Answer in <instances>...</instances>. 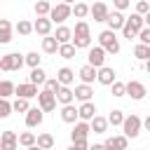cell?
Listing matches in <instances>:
<instances>
[{
	"label": "cell",
	"instance_id": "6da1fadb",
	"mask_svg": "<svg viewBox=\"0 0 150 150\" xmlns=\"http://www.w3.org/2000/svg\"><path fill=\"white\" fill-rule=\"evenodd\" d=\"M70 45H73L75 49H89V47H91V30H89V23H87V21H77V23H75Z\"/></svg>",
	"mask_w": 150,
	"mask_h": 150
},
{
	"label": "cell",
	"instance_id": "7a4b0ae2",
	"mask_svg": "<svg viewBox=\"0 0 150 150\" xmlns=\"http://www.w3.org/2000/svg\"><path fill=\"white\" fill-rule=\"evenodd\" d=\"M98 47L105 52V54H117L120 52V40H117V35L112 33V30H101L98 33Z\"/></svg>",
	"mask_w": 150,
	"mask_h": 150
},
{
	"label": "cell",
	"instance_id": "3957f363",
	"mask_svg": "<svg viewBox=\"0 0 150 150\" xmlns=\"http://www.w3.org/2000/svg\"><path fill=\"white\" fill-rule=\"evenodd\" d=\"M141 129H143V120L138 117V115H127L124 117V122H122V136H127V138H136L138 134H141Z\"/></svg>",
	"mask_w": 150,
	"mask_h": 150
},
{
	"label": "cell",
	"instance_id": "277c9868",
	"mask_svg": "<svg viewBox=\"0 0 150 150\" xmlns=\"http://www.w3.org/2000/svg\"><path fill=\"white\" fill-rule=\"evenodd\" d=\"M21 66H23V56L16 54V52H9V54L0 56V70H5V73L21 70Z\"/></svg>",
	"mask_w": 150,
	"mask_h": 150
},
{
	"label": "cell",
	"instance_id": "5b68a950",
	"mask_svg": "<svg viewBox=\"0 0 150 150\" xmlns=\"http://www.w3.org/2000/svg\"><path fill=\"white\" fill-rule=\"evenodd\" d=\"M73 16V12H70V5H63V2H59V5H54L52 9H49V21L52 23H59V26H63V21L66 19H70Z\"/></svg>",
	"mask_w": 150,
	"mask_h": 150
},
{
	"label": "cell",
	"instance_id": "8992f818",
	"mask_svg": "<svg viewBox=\"0 0 150 150\" xmlns=\"http://www.w3.org/2000/svg\"><path fill=\"white\" fill-rule=\"evenodd\" d=\"M38 108H40L42 112L56 110V94H52V91H47V89L38 91Z\"/></svg>",
	"mask_w": 150,
	"mask_h": 150
},
{
	"label": "cell",
	"instance_id": "52a82bcc",
	"mask_svg": "<svg viewBox=\"0 0 150 150\" xmlns=\"http://www.w3.org/2000/svg\"><path fill=\"white\" fill-rule=\"evenodd\" d=\"M124 91H127V96H131L134 101H143L145 98V84L143 82H138V80H129L127 84H124Z\"/></svg>",
	"mask_w": 150,
	"mask_h": 150
},
{
	"label": "cell",
	"instance_id": "ba28073f",
	"mask_svg": "<svg viewBox=\"0 0 150 150\" xmlns=\"http://www.w3.org/2000/svg\"><path fill=\"white\" fill-rule=\"evenodd\" d=\"M19 148V134L7 129L0 134V150H16Z\"/></svg>",
	"mask_w": 150,
	"mask_h": 150
},
{
	"label": "cell",
	"instance_id": "9c48e42d",
	"mask_svg": "<svg viewBox=\"0 0 150 150\" xmlns=\"http://www.w3.org/2000/svg\"><path fill=\"white\" fill-rule=\"evenodd\" d=\"M87 63L94 66L96 70L105 66V52L101 47H89V54H87Z\"/></svg>",
	"mask_w": 150,
	"mask_h": 150
},
{
	"label": "cell",
	"instance_id": "30bf717a",
	"mask_svg": "<svg viewBox=\"0 0 150 150\" xmlns=\"http://www.w3.org/2000/svg\"><path fill=\"white\" fill-rule=\"evenodd\" d=\"M96 80H98L103 87H110L112 82H117V73H115L110 66H103V68L96 70Z\"/></svg>",
	"mask_w": 150,
	"mask_h": 150
},
{
	"label": "cell",
	"instance_id": "8fae6325",
	"mask_svg": "<svg viewBox=\"0 0 150 150\" xmlns=\"http://www.w3.org/2000/svg\"><path fill=\"white\" fill-rule=\"evenodd\" d=\"M89 134H91L89 122L77 120V122H75V127H73V131H70V141H87V136H89Z\"/></svg>",
	"mask_w": 150,
	"mask_h": 150
},
{
	"label": "cell",
	"instance_id": "7c38bea8",
	"mask_svg": "<svg viewBox=\"0 0 150 150\" xmlns=\"http://www.w3.org/2000/svg\"><path fill=\"white\" fill-rule=\"evenodd\" d=\"M124 21H127V19H124V14H122V12H117V9H115V12H108V16H105L108 30H112V33H115V30H122Z\"/></svg>",
	"mask_w": 150,
	"mask_h": 150
},
{
	"label": "cell",
	"instance_id": "4fadbf2b",
	"mask_svg": "<svg viewBox=\"0 0 150 150\" xmlns=\"http://www.w3.org/2000/svg\"><path fill=\"white\" fill-rule=\"evenodd\" d=\"M52 26H54V23L49 21V16H38L35 23H33V33L47 38V35H52Z\"/></svg>",
	"mask_w": 150,
	"mask_h": 150
},
{
	"label": "cell",
	"instance_id": "5bb4252c",
	"mask_svg": "<svg viewBox=\"0 0 150 150\" xmlns=\"http://www.w3.org/2000/svg\"><path fill=\"white\" fill-rule=\"evenodd\" d=\"M14 94H16V98H35L38 96V87L35 84H30V82H23V84H16L14 87Z\"/></svg>",
	"mask_w": 150,
	"mask_h": 150
},
{
	"label": "cell",
	"instance_id": "9a60e30c",
	"mask_svg": "<svg viewBox=\"0 0 150 150\" xmlns=\"http://www.w3.org/2000/svg\"><path fill=\"white\" fill-rule=\"evenodd\" d=\"M103 148L105 150H127L129 148V138L127 136H110V138H105Z\"/></svg>",
	"mask_w": 150,
	"mask_h": 150
},
{
	"label": "cell",
	"instance_id": "2e32d148",
	"mask_svg": "<svg viewBox=\"0 0 150 150\" xmlns=\"http://www.w3.org/2000/svg\"><path fill=\"white\" fill-rule=\"evenodd\" d=\"M42 117H45V112H42L40 108H28V112H26V127H28V129L40 127V124H42Z\"/></svg>",
	"mask_w": 150,
	"mask_h": 150
},
{
	"label": "cell",
	"instance_id": "e0dca14e",
	"mask_svg": "<svg viewBox=\"0 0 150 150\" xmlns=\"http://www.w3.org/2000/svg\"><path fill=\"white\" fill-rule=\"evenodd\" d=\"M73 94H75V98L80 101V103H87V101H91V96H94V89H91V84H77L75 89H73Z\"/></svg>",
	"mask_w": 150,
	"mask_h": 150
},
{
	"label": "cell",
	"instance_id": "ac0fdd59",
	"mask_svg": "<svg viewBox=\"0 0 150 150\" xmlns=\"http://www.w3.org/2000/svg\"><path fill=\"white\" fill-rule=\"evenodd\" d=\"M56 80L61 82V87H70V84L75 82V70H73V68H68V66H63V68H59Z\"/></svg>",
	"mask_w": 150,
	"mask_h": 150
},
{
	"label": "cell",
	"instance_id": "d6986e66",
	"mask_svg": "<svg viewBox=\"0 0 150 150\" xmlns=\"http://www.w3.org/2000/svg\"><path fill=\"white\" fill-rule=\"evenodd\" d=\"M108 5L105 2H94L91 7H89V14L94 16V21H105V16H108Z\"/></svg>",
	"mask_w": 150,
	"mask_h": 150
},
{
	"label": "cell",
	"instance_id": "ffe728a7",
	"mask_svg": "<svg viewBox=\"0 0 150 150\" xmlns=\"http://www.w3.org/2000/svg\"><path fill=\"white\" fill-rule=\"evenodd\" d=\"M77 75H80L82 84H91V82L96 80V68H94V66H89V63H84V66L77 70Z\"/></svg>",
	"mask_w": 150,
	"mask_h": 150
},
{
	"label": "cell",
	"instance_id": "44dd1931",
	"mask_svg": "<svg viewBox=\"0 0 150 150\" xmlns=\"http://www.w3.org/2000/svg\"><path fill=\"white\" fill-rule=\"evenodd\" d=\"M94 115H96V105H94L91 101H87V103H82V105L77 108V117H80L82 122H89Z\"/></svg>",
	"mask_w": 150,
	"mask_h": 150
},
{
	"label": "cell",
	"instance_id": "7402d4cb",
	"mask_svg": "<svg viewBox=\"0 0 150 150\" xmlns=\"http://www.w3.org/2000/svg\"><path fill=\"white\" fill-rule=\"evenodd\" d=\"M61 120L66 122V124H75L80 117H77V108L73 105V103H68V105H63L61 108Z\"/></svg>",
	"mask_w": 150,
	"mask_h": 150
},
{
	"label": "cell",
	"instance_id": "603a6c76",
	"mask_svg": "<svg viewBox=\"0 0 150 150\" xmlns=\"http://www.w3.org/2000/svg\"><path fill=\"white\" fill-rule=\"evenodd\" d=\"M89 129H91L94 134H105V131H108V120L101 117V115H94V117L89 120Z\"/></svg>",
	"mask_w": 150,
	"mask_h": 150
},
{
	"label": "cell",
	"instance_id": "cb8c5ba5",
	"mask_svg": "<svg viewBox=\"0 0 150 150\" xmlns=\"http://www.w3.org/2000/svg\"><path fill=\"white\" fill-rule=\"evenodd\" d=\"M73 101H75V94H73V89H70V87H61V89L56 91V103L68 105V103H73Z\"/></svg>",
	"mask_w": 150,
	"mask_h": 150
},
{
	"label": "cell",
	"instance_id": "d4e9b609",
	"mask_svg": "<svg viewBox=\"0 0 150 150\" xmlns=\"http://www.w3.org/2000/svg\"><path fill=\"white\" fill-rule=\"evenodd\" d=\"M54 38H56V42H59V45H68V42L73 40V30H70L68 26H59V28H56V33H54Z\"/></svg>",
	"mask_w": 150,
	"mask_h": 150
},
{
	"label": "cell",
	"instance_id": "484cf974",
	"mask_svg": "<svg viewBox=\"0 0 150 150\" xmlns=\"http://www.w3.org/2000/svg\"><path fill=\"white\" fill-rule=\"evenodd\" d=\"M12 42V23L7 19H0V45Z\"/></svg>",
	"mask_w": 150,
	"mask_h": 150
},
{
	"label": "cell",
	"instance_id": "4316f807",
	"mask_svg": "<svg viewBox=\"0 0 150 150\" xmlns=\"http://www.w3.org/2000/svg\"><path fill=\"white\" fill-rule=\"evenodd\" d=\"M54 136L52 134H38V138H35V145L38 148H42V150H52L54 148Z\"/></svg>",
	"mask_w": 150,
	"mask_h": 150
},
{
	"label": "cell",
	"instance_id": "83f0119b",
	"mask_svg": "<svg viewBox=\"0 0 150 150\" xmlns=\"http://www.w3.org/2000/svg\"><path fill=\"white\" fill-rule=\"evenodd\" d=\"M42 52H45V54H56V52H59V42H56L54 35L42 38Z\"/></svg>",
	"mask_w": 150,
	"mask_h": 150
},
{
	"label": "cell",
	"instance_id": "f1b7e54d",
	"mask_svg": "<svg viewBox=\"0 0 150 150\" xmlns=\"http://www.w3.org/2000/svg\"><path fill=\"white\" fill-rule=\"evenodd\" d=\"M45 80H47V73L42 70V68H30V75H28V82L30 84H45Z\"/></svg>",
	"mask_w": 150,
	"mask_h": 150
},
{
	"label": "cell",
	"instance_id": "f546056e",
	"mask_svg": "<svg viewBox=\"0 0 150 150\" xmlns=\"http://www.w3.org/2000/svg\"><path fill=\"white\" fill-rule=\"evenodd\" d=\"M70 12L75 14V19H80V21H82V19L89 14V5H87V2H75V5L70 7Z\"/></svg>",
	"mask_w": 150,
	"mask_h": 150
},
{
	"label": "cell",
	"instance_id": "4dcf8cb0",
	"mask_svg": "<svg viewBox=\"0 0 150 150\" xmlns=\"http://www.w3.org/2000/svg\"><path fill=\"white\" fill-rule=\"evenodd\" d=\"M14 82H9V80H0V98H9L12 94H14Z\"/></svg>",
	"mask_w": 150,
	"mask_h": 150
},
{
	"label": "cell",
	"instance_id": "1f68e13d",
	"mask_svg": "<svg viewBox=\"0 0 150 150\" xmlns=\"http://www.w3.org/2000/svg\"><path fill=\"white\" fill-rule=\"evenodd\" d=\"M40 61H42V56H40L38 52H28V54L23 56V63L30 66V68H40Z\"/></svg>",
	"mask_w": 150,
	"mask_h": 150
},
{
	"label": "cell",
	"instance_id": "d6a6232c",
	"mask_svg": "<svg viewBox=\"0 0 150 150\" xmlns=\"http://www.w3.org/2000/svg\"><path fill=\"white\" fill-rule=\"evenodd\" d=\"M105 120H108V124H112V127H122L124 112H122V110H110V115H108Z\"/></svg>",
	"mask_w": 150,
	"mask_h": 150
},
{
	"label": "cell",
	"instance_id": "836d02e7",
	"mask_svg": "<svg viewBox=\"0 0 150 150\" xmlns=\"http://www.w3.org/2000/svg\"><path fill=\"white\" fill-rule=\"evenodd\" d=\"M35 134L33 131H23V134H19V145H23V148H30V145H35Z\"/></svg>",
	"mask_w": 150,
	"mask_h": 150
},
{
	"label": "cell",
	"instance_id": "e575fe53",
	"mask_svg": "<svg viewBox=\"0 0 150 150\" xmlns=\"http://www.w3.org/2000/svg\"><path fill=\"white\" fill-rule=\"evenodd\" d=\"M49 9H52L49 0H38L35 2V14L38 16H49Z\"/></svg>",
	"mask_w": 150,
	"mask_h": 150
},
{
	"label": "cell",
	"instance_id": "d590c367",
	"mask_svg": "<svg viewBox=\"0 0 150 150\" xmlns=\"http://www.w3.org/2000/svg\"><path fill=\"white\" fill-rule=\"evenodd\" d=\"M61 59H75V47L68 42V45H59V52H56Z\"/></svg>",
	"mask_w": 150,
	"mask_h": 150
},
{
	"label": "cell",
	"instance_id": "8d00e7d4",
	"mask_svg": "<svg viewBox=\"0 0 150 150\" xmlns=\"http://www.w3.org/2000/svg\"><path fill=\"white\" fill-rule=\"evenodd\" d=\"M16 33H19V35H30V33H33V23L26 21V19H21V21L16 23Z\"/></svg>",
	"mask_w": 150,
	"mask_h": 150
},
{
	"label": "cell",
	"instance_id": "74e56055",
	"mask_svg": "<svg viewBox=\"0 0 150 150\" xmlns=\"http://www.w3.org/2000/svg\"><path fill=\"white\" fill-rule=\"evenodd\" d=\"M28 101L26 98H16L14 103H12V112H28Z\"/></svg>",
	"mask_w": 150,
	"mask_h": 150
},
{
	"label": "cell",
	"instance_id": "f35d334b",
	"mask_svg": "<svg viewBox=\"0 0 150 150\" xmlns=\"http://www.w3.org/2000/svg\"><path fill=\"white\" fill-rule=\"evenodd\" d=\"M134 56H136V59H138V61H148V47H145V45H141V42H138V45H136V47H134Z\"/></svg>",
	"mask_w": 150,
	"mask_h": 150
},
{
	"label": "cell",
	"instance_id": "ab89813d",
	"mask_svg": "<svg viewBox=\"0 0 150 150\" xmlns=\"http://www.w3.org/2000/svg\"><path fill=\"white\" fill-rule=\"evenodd\" d=\"M45 89L52 91V94H56V91L61 89V82H59L56 77H47V80H45Z\"/></svg>",
	"mask_w": 150,
	"mask_h": 150
},
{
	"label": "cell",
	"instance_id": "60d3db41",
	"mask_svg": "<svg viewBox=\"0 0 150 150\" xmlns=\"http://www.w3.org/2000/svg\"><path fill=\"white\" fill-rule=\"evenodd\" d=\"M9 115H12V103L7 98H0V120H5Z\"/></svg>",
	"mask_w": 150,
	"mask_h": 150
},
{
	"label": "cell",
	"instance_id": "b9f144b4",
	"mask_svg": "<svg viewBox=\"0 0 150 150\" xmlns=\"http://www.w3.org/2000/svg\"><path fill=\"white\" fill-rule=\"evenodd\" d=\"M136 38L141 40V45H145V47H150V28H145V26H143V28L138 30V35H136Z\"/></svg>",
	"mask_w": 150,
	"mask_h": 150
},
{
	"label": "cell",
	"instance_id": "7bdbcfd3",
	"mask_svg": "<svg viewBox=\"0 0 150 150\" xmlns=\"http://www.w3.org/2000/svg\"><path fill=\"white\" fill-rule=\"evenodd\" d=\"M148 12H150V2H148V0H138V2H136V14L145 16Z\"/></svg>",
	"mask_w": 150,
	"mask_h": 150
},
{
	"label": "cell",
	"instance_id": "ee69618b",
	"mask_svg": "<svg viewBox=\"0 0 150 150\" xmlns=\"http://www.w3.org/2000/svg\"><path fill=\"white\" fill-rule=\"evenodd\" d=\"M110 87H112V96H117V98H120V96H127V91H124V82H112Z\"/></svg>",
	"mask_w": 150,
	"mask_h": 150
},
{
	"label": "cell",
	"instance_id": "f6af8a7d",
	"mask_svg": "<svg viewBox=\"0 0 150 150\" xmlns=\"http://www.w3.org/2000/svg\"><path fill=\"white\" fill-rule=\"evenodd\" d=\"M112 5H115V9H117V12H124V9L131 5V0H112Z\"/></svg>",
	"mask_w": 150,
	"mask_h": 150
},
{
	"label": "cell",
	"instance_id": "bcb514c9",
	"mask_svg": "<svg viewBox=\"0 0 150 150\" xmlns=\"http://www.w3.org/2000/svg\"><path fill=\"white\" fill-rule=\"evenodd\" d=\"M73 148L75 150H89V143L87 141H73Z\"/></svg>",
	"mask_w": 150,
	"mask_h": 150
},
{
	"label": "cell",
	"instance_id": "7dc6e473",
	"mask_svg": "<svg viewBox=\"0 0 150 150\" xmlns=\"http://www.w3.org/2000/svg\"><path fill=\"white\" fill-rule=\"evenodd\" d=\"M89 150H105V148H103V143H94V145H89Z\"/></svg>",
	"mask_w": 150,
	"mask_h": 150
},
{
	"label": "cell",
	"instance_id": "c3c4849f",
	"mask_svg": "<svg viewBox=\"0 0 150 150\" xmlns=\"http://www.w3.org/2000/svg\"><path fill=\"white\" fill-rule=\"evenodd\" d=\"M143 129H145V131H150V115L143 120Z\"/></svg>",
	"mask_w": 150,
	"mask_h": 150
},
{
	"label": "cell",
	"instance_id": "681fc988",
	"mask_svg": "<svg viewBox=\"0 0 150 150\" xmlns=\"http://www.w3.org/2000/svg\"><path fill=\"white\" fill-rule=\"evenodd\" d=\"M143 23H145V28H150V12L143 16Z\"/></svg>",
	"mask_w": 150,
	"mask_h": 150
},
{
	"label": "cell",
	"instance_id": "f907efd6",
	"mask_svg": "<svg viewBox=\"0 0 150 150\" xmlns=\"http://www.w3.org/2000/svg\"><path fill=\"white\" fill-rule=\"evenodd\" d=\"M61 2H63V5H70V7H73V5H75V2H80V0H61Z\"/></svg>",
	"mask_w": 150,
	"mask_h": 150
},
{
	"label": "cell",
	"instance_id": "816d5d0a",
	"mask_svg": "<svg viewBox=\"0 0 150 150\" xmlns=\"http://www.w3.org/2000/svg\"><path fill=\"white\" fill-rule=\"evenodd\" d=\"M26 150H42V148H38V145H30V148H26Z\"/></svg>",
	"mask_w": 150,
	"mask_h": 150
},
{
	"label": "cell",
	"instance_id": "f5cc1de1",
	"mask_svg": "<svg viewBox=\"0 0 150 150\" xmlns=\"http://www.w3.org/2000/svg\"><path fill=\"white\" fill-rule=\"evenodd\" d=\"M145 70H148V73H150V61H145Z\"/></svg>",
	"mask_w": 150,
	"mask_h": 150
},
{
	"label": "cell",
	"instance_id": "db71d44e",
	"mask_svg": "<svg viewBox=\"0 0 150 150\" xmlns=\"http://www.w3.org/2000/svg\"><path fill=\"white\" fill-rule=\"evenodd\" d=\"M148 61H150V47H148Z\"/></svg>",
	"mask_w": 150,
	"mask_h": 150
},
{
	"label": "cell",
	"instance_id": "11a10c76",
	"mask_svg": "<svg viewBox=\"0 0 150 150\" xmlns=\"http://www.w3.org/2000/svg\"><path fill=\"white\" fill-rule=\"evenodd\" d=\"M68 150H75V148H73V145H70V148H68Z\"/></svg>",
	"mask_w": 150,
	"mask_h": 150
},
{
	"label": "cell",
	"instance_id": "9f6ffc18",
	"mask_svg": "<svg viewBox=\"0 0 150 150\" xmlns=\"http://www.w3.org/2000/svg\"><path fill=\"white\" fill-rule=\"evenodd\" d=\"M94 2H103V0H94Z\"/></svg>",
	"mask_w": 150,
	"mask_h": 150
}]
</instances>
